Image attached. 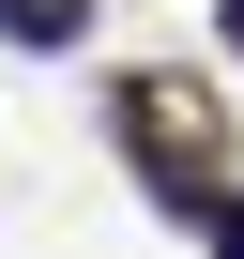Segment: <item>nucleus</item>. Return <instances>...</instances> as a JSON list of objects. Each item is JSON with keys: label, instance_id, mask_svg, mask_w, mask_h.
Instances as JSON below:
<instances>
[{"label": "nucleus", "instance_id": "f257e3e1", "mask_svg": "<svg viewBox=\"0 0 244 259\" xmlns=\"http://www.w3.org/2000/svg\"><path fill=\"white\" fill-rule=\"evenodd\" d=\"M107 122H122V153H138L153 198H183V213L229 198V107H214V76H122Z\"/></svg>", "mask_w": 244, "mask_h": 259}, {"label": "nucleus", "instance_id": "f03ea898", "mask_svg": "<svg viewBox=\"0 0 244 259\" xmlns=\"http://www.w3.org/2000/svg\"><path fill=\"white\" fill-rule=\"evenodd\" d=\"M0 31H16V46H76V31H92V0H0Z\"/></svg>", "mask_w": 244, "mask_h": 259}, {"label": "nucleus", "instance_id": "7ed1b4c3", "mask_svg": "<svg viewBox=\"0 0 244 259\" xmlns=\"http://www.w3.org/2000/svg\"><path fill=\"white\" fill-rule=\"evenodd\" d=\"M214 259H244V183H229V198H214Z\"/></svg>", "mask_w": 244, "mask_h": 259}, {"label": "nucleus", "instance_id": "20e7f679", "mask_svg": "<svg viewBox=\"0 0 244 259\" xmlns=\"http://www.w3.org/2000/svg\"><path fill=\"white\" fill-rule=\"evenodd\" d=\"M214 31H229V46H244V0H214Z\"/></svg>", "mask_w": 244, "mask_h": 259}]
</instances>
